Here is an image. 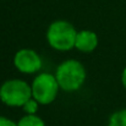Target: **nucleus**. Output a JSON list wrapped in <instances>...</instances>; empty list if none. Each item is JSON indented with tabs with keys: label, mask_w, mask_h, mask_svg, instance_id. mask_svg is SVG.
<instances>
[{
	"label": "nucleus",
	"mask_w": 126,
	"mask_h": 126,
	"mask_svg": "<svg viewBox=\"0 0 126 126\" xmlns=\"http://www.w3.org/2000/svg\"><path fill=\"white\" fill-rule=\"evenodd\" d=\"M77 32L75 27L63 20L54 21L47 31V41L49 45L59 51H67L75 48Z\"/></svg>",
	"instance_id": "obj_1"
},
{
	"label": "nucleus",
	"mask_w": 126,
	"mask_h": 126,
	"mask_svg": "<svg viewBox=\"0 0 126 126\" xmlns=\"http://www.w3.org/2000/svg\"><path fill=\"white\" fill-rule=\"evenodd\" d=\"M55 77L61 89L74 92L81 88L86 80V70L77 60H66L61 63L55 72Z\"/></svg>",
	"instance_id": "obj_2"
},
{
	"label": "nucleus",
	"mask_w": 126,
	"mask_h": 126,
	"mask_svg": "<svg viewBox=\"0 0 126 126\" xmlns=\"http://www.w3.org/2000/svg\"><path fill=\"white\" fill-rule=\"evenodd\" d=\"M32 98V86L22 80H9L0 87V100L9 107H23Z\"/></svg>",
	"instance_id": "obj_3"
},
{
	"label": "nucleus",
	"mask_w": 126,
	"mask_h": 126,
	"mask_svg": "<svg viewBox=\"0 0 126 126\" xmlns=\"http://www.w3.org/2000/svg\"><path fill=\"white\" fill-rule=\"evenodd\" d=\"M60 86L55 76L42 72L32 82V97L43 105L50 104L58 95Z\"/></svg>",
	"instance_id": "obj_4"
},
{
	"label": "nucleus",
	"mask_w": 126,
	"mask_h": 126,
	"mask_svg": "<svg viewBox=\"0 0 126 126\" xmlns=\"http://www.w3.org/2000/svg\"><path fill=\"white\" fill-rule=\"evenodd\" d=\"M14 65L20 72L34 74L42 69V59L32 49H21L14 56Z\"/></svg>",
	"instance_id": "obj_5"
},
{
	"label": "nucleus",
	"mask_w": 126,
	"mask_h": 126,
	"mask_svg": "<svg viewBox=\"0 0 126 126\" xmlns=\"http://www.w3.org/2000/svg\"><path fill=\"white\" fill-rule=\"evenodd\" d=\"M98 45V36L88 30H84L81 32H77L75 48L83 53H91L93 51Z\"/></svg>",
	"instance_id": "obj_6"
},
{
	"label": "nucleus",
	"mask_w": 126,
	"mask_h": 126,
	"mask_svg": "<svg viewBox=\"0 0 126 126\" xmlns=\"http://www.w3.org/2000/svg\"><path fill=\"white\" fill-rule=\"evenodd\" d=\"M17 126H45L42 118L37 116L36 114H27L20 119Z\"/></svg>",
	"instance_id": "obj_7"
},
{
	"label": "nucleus",
	"mask_w": 126,
	"mask_h": 126,
	"mask_svg": "<svg viewBox=\"0 0 126 126\" xmlns=\"http://www.w3.org/2000/svg\"><path fill=\"white\" fill-rule=\"evenodd\" d=\"M109 126H126V109L115 111L109 119Z\"/></svg>",
	"instance_id": "obj_8"
},
{
	"label": "nucleus",
	"mask_w": 126,
	"mask_h": 126,
	"mask_svg": "<svg viewBox=\"0 0 126 126\" xmlns=\"http://www.w3.org/2000/svg\"><path fill=\"white\" fill-rule=\"evenodd\" d=\"M38 105H39V103L32 97L31 99H28L25 104H23V110H25V113L26 114H36L37 111H38Z\"/></svg>",
	"instance_id": "obj_9"
},
{
	"label": "nucleus",
	"mask_w": 126,
	"mask_h": 126,
	"mask_svg": "<svg viewBox=\"0 0 126 126\" xmlns=\"http://www.w3.org/2000/svg\"><path fill=\"white\" fill-rule=\"evenodd\" d=\"M0 126H17V124L5 116H0Z\"/></svg>",
	"instance_id": "obj_10"
},
{
	"label": "nucleus",
	"mask_w": 126,
	"mask_h": 126,
	"mask_svg": "<svg viewBox=\"0 0 126 126\" xmlns=\"http://www.w3.org/2000/svg\"><path fill=\"white\" fill-rule=\"evenodd\" d=\"M121 82H123V84H124V87H125V89H126V67L124 69L123 75H121Z\"/></svg>",
	"instance_id": "obj_11"
}]
</instances>
